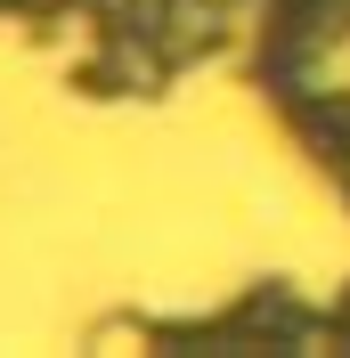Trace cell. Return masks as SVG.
<instances>
[{
    "label": "cell",
    "mask_w": 350,
    "mask_h": 358,
    "mask_svg": "<svg viewBox=\"0 0 350 358\" xmlns=\"http://www.w3.org/2000/svg\"><path fill=\"white\" fill-rule=\"evenodd\" d=\"M342 334H350V301H342Z\"/></svg>",
    "instance_id": "6da1fadb"
}]
</instances>
